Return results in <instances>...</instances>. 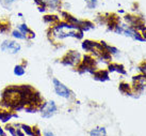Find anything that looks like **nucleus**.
Instances as JSON below:
<instances>
[{
  "label": "nucleus",
  "instance_id": "7",
  "mask_svg": "<svg viewBox=\"0 0 146 136\" xmlns=\"http://www.w3.org/2000/svg\"><path fill=\"white\" fill-rule=\"evenodd\" d=\"M89 136H107V131H106V129L102 128V127L95 128L90 132Z\"/></svg>",
  "mask_w": 146,
  "mask_h": 136
},
{
  "label": "nucleus",
  "instance_id": "8",
  "mask_svg": "<svg viewBox=\"0 0 146 136\" xmlns=\"http://www.w3.org/2000/svg\"><path fill=\"white\" fill-rule=\"evenodd\" d=\"M17 29L21 31V32H23L25 34V36H27V37H33L32 36V31L29 29V27L26 24H21V25L17 26Z\"/></svg>",
  "mask_w": 146,
  "mask_h": 136
},
{
  "label": "nucleus",
  "instance_id": "5",
  "mask_svg": "<svg viewBox=\"0 0 146 136\" xmlns=\"http://www.w3.org/2000/svg\"><path fill=\"white\" fill-rule=\"evenodd\" d=\"M115 31L117 33H121V34H124V36H127V37H130L132 39H135V40H143L142 38L139 36V33L132 29L130 26H126V25H122V26H117Z\"/></svg>",
  "mask_w": 146,
  "mask_h": 136
},
{
  "label": "nucleus",
  "instance_id": "10",
  "mask_svg": "<svg viewBox=\"0 0 146 136\" xmlns=\"http://www.w3.org/2000/svg\"><path fill=\"white\" fill-rule=\"evenodd\" d=\"M26 73V69H25V66H15V69H14V74L17 75V76H21V75H24Z\"/></svg>",
  "mask_w": 146,
  "mask_h": 136
},
{
  "label": "nucleus",
  "instance_id": "11",
  "mask_svg": "<svg viewBox=\"0 0 146 136\" xmlns=\"http://www.w3.org/2000/svg\"><path fill=\"white\" fill-rule=\"evenodd\" d=\"M42 136H56V134L50 130H44L42 132Z\"/></svg>",
  "mask_w": 146,
  "mask_h": 136
},
{
  "label": "nucleus",
  "instance_id": "13",
  "mask_svg": "<svg viewBox=\"0 0 146 136\" xmlns=\"http://www.w3.org/2000/svg\"><path fill=\"white\" fill-rule=\"evenodd\" d=\"M141 71H142V73L144 74V76H146V63H144V64L141 66Z\"/></svg>",
  "mask_w": 146,
  "mask_h": 136
},
{
  "label": "nucleus",
  "instance_id": "2",
  "mask_svg": "<svg viewBox=\"0 0 146 136\" xmlns=\"http://www.w3.org/2000/svg\"><path fill=\"white\" fill-rule=\"evenodd\" d=\"M0 50L10 55H16L21 50V45L14 40H4L0 44Z\"/></svg>",
  "mask_w": 146,
  "mask_h": 136
},
{
  "label": "nucleus",
  "instance_id": "1",
  "mask_svg": "<svg viewBox=\"0 0 146 136\" xmlns=\"http://www.w3.org/2000/svg\"><path fill=\"white\" fill-rule=\"evenodd\" d=\"M49 36L50 40H52L53 42H59L66 38H81L82 31L80 26L69 23H60L51 28Z\"/></svg>",
  "mask_w": 146,
  "mask_h": 136
},
{
  "label": "nucleus",
  "instance_id": "6",
  "mask_svg": "<svg viewBox=\"0 0 146 136\" xmlns=\"http://www.w3.org/2000/svg\"><path fill=\"white\" fill-rule=\"evenodd\" d=\"M38 2H41L43 5L45 7H48V8L56 9L60 3V0H37Z\"/></svg>",
  "mask_w": 146,
  "mask_h": 136
},
{
  "label": "nucleus",
  "instance_id": "14",
  "mask_svg": "<svg viewBox=\"0 0 146 136\" xmlns=\"http://www.w3.org/2000/svg\"><path fill=\"white\" fill-rule=\"evenodd\" d=\"M0 136H5V133L3 132V130L1 129V127H0Z\"/></svg>",
  "mask_w": 146,
  "mask_h": 136
},
{
  "label": "nucleus",
  "instance_id": "4",
  "mask_svg": "<svg viewBox=\"0 0 146 136\" xmlns=\"http://www.w3.org/2000/svg\"><path fill=\"white\" fill-rule=\"evenodd\" d=\"M41 116L45 119H49L56 115V113L58 111V106L54 101H47L43 103L41 106Z\"/></svg>",
  "mask_w": 146,
  "mask_h": 136
},
{
  "label": "nucleus",
  "instance_id": "12",
  "mask_svg": "<svg viewBox=\"0 0 146 136\" xmlns=\"http://www.w3.org/2000/svg\"><path fill=\"white\" fill-rule=\"evenodd\" d=\"M15 1H17V0H3V2L5 5H11V4H13Z\"/></svg>",
  "mask_w": 146,
  "mask_h": 136
},
{
  "label": "nucleus",
  "instance_id": "9",
  "mask_svg": "<svg viewBox=\"0 0 146 136\" xmlns=\"http://www.w3.org/2000/svg\"><path fill=\"white\" fill-rule=\"evenodd\" d=\"M12 37L14 38V39H16V40H27V39H28V37L25 36L23 32H21L18 29H14V30H13Z\"/></svg>",
  "mask_w": 146,
  "mask_h": 136
},
{
  "label": "nucleus",
  "instance_id": "3",
  "mask_svg": "<svg viewBox=\"0 0 146 136\" xmlns=\"http://www.w3.org/2000/svg\"><path fill=\"white\" fill-rule=\"evenodd\" d=\"M52 86L54 92L60 98H63V99H70L72 98V91L69 90L63 82H60L59 79L52 78Z\"/></svg>",
  "mask_w": 146,
  "mask_h": 136
}]
</instances>
